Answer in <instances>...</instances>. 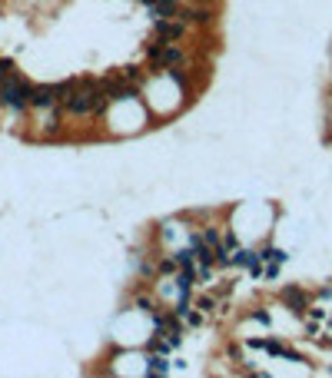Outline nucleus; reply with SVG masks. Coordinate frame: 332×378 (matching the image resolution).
<instances>
[{
	"label": "nucleus",
	"instance_id": "f257e3e1",
	"mask_svg": "<svg viewBox=\"0 0 332 378\" xmlns=\"http://www.w3.org/2000/svg\"><path fill=\"white\" fill-rule=\"evenodd\" d=\"M30 93H33V83L27 77H20V73H14L0 87V106L10 113H27L30 110Z\"/></svg>",
	"mask_w": 332,
	"mask_h": 378
},
{
	"label": "nucleus",
	"instance_id": "f03ea898",
	"mask_svg": "<svg viewBox=\"0 0 332 378\" xmlns=\"http://www.w3.org/2000/svg\"><path fill=\"white\" fill-rule=\"evenodd\" d=\"M146 56H150L153 70H173V67H183V60H186V53L173 40H159V37L153 43H146Z\"/></svg>",
	"mask_w": 332,
	"mask_h": 378
},
{
	"label": "nucleus",
	"instance_id": "7ed1b4c3",
	"mask_svg": "<svg viewBox=\"0 0 332 378\" xmlns=\"http://www.w3.org/2000/svg\"><path fill=\"white\" fill-rule=\"evenodd\" d=\"M100 87H103V93L110 96L113 103H120V100H136V96H140V87H136V83H130V80H123L120 73H117V77H103Z\"/></svg>",
	"mask_w": 332,
	"mask_h": 378
},
{
	"label": "nucleus",
	"instance_id": "20e7f679",
	"mask_svg": "<svg viewBox=\"0 0 332 378\" xmlns=\"http://www.w3.org/2000/svg\"><path fill=\"white\" fill-rule=\"evenodd\" d=\"M53 106H60V100H57V90L53 83H33V93H30V110H53Z\"/></svg>",
	"mask_w": 332,
	"mask_h": 378
},
{
	"label": "nucleus",
	"instance_id": "39448f33",
	"mask_svg": "<svg viewBox=\"0 0 332 378\" xmlns=\"http://www.w3.org/2000/svg\"><path fill=\"white\" fill-rule=\"evenodd\" d=\"M153 30L159 40H183L186 37V20H153Z\"/></svg>",
	"mask_w": 332,
	"mask_h": 378
},
{
	"label": "nucleus",
	"instance_id": "423d86ee",
	"mask_svg": "<svg viewBox=\"0 0 332 378\" xmlns=\"http://www.w3.org/2000/svg\"><path fill=\"white\" fill-rule=\"evenodd\" d=\"M283 302H286V305H289V308H293L296 315H302V312H306V308H309V299H306V292H302V289H296V285H286V289H283Z\"/></svg>",
	"mask_w": 332,
	"mask_h": 378
},
{
	"label": "nucleus",
	"instance_id": "0eeeda50",
	"mask_svg": "<svg viewBox=\"0 0 332 378\" xmlns=\"http://www.w3.org/2000/svg\"><path fill=\"white\" fill-rule=\"evenodd\" d=\"M183 20H186V24H199V27H213L216 24V10L190 7V10H183Z\"/></svg>",
	"mask_w": 332,
	"mask_h": 378
},
{
	"label": "nucleus",
	"instance_id": "6e6552de",
	"mask_svg": "<svg viewBox=\"0 0 332 378\" xmlns=\"http://www.w3.org/2000/svg\"><path fill=\"white\" fill-rule=\"evenodd\" d=\"M176 10H180L176 0H156V4L150 7V17L153 20H170V17H176Z\"/></svg>",
	"mask_w": 332,
	"mask_h": 378
},
{
	"label": "nucleus",
	"instance_id": "1a4fd4ad",
	"mask_svg": "<svg viewBox=\"0 0 332 378\" xmlns=\"http://www.w3.org/2000/svg\"><path fill=\"white\" fill-rule=\"evenodd\" d=\"M233 262H236V266H246V269H256V266H259V252L239 249V252H236V259H233Z\"/></svg>",
	"mask_w": 332,
	"mask_h": 378
},
{
	"label": "nucleus",
	"instance_id": "9d476101",
	"mask_svg": "<svg viewBox=\"0 0 332 378\" xmlns=\"http://www.w3.org/2000/svg\"><path fill=\"white\" fill-rule=\"evenodd\" d=\"M146 371H150V375H166V371H170V365H166L163 352H159V355H150V362H146Z\"/></svg>",
	"mask_w": 332,
	"mask_h": 378
},
{
	"label": "nucleus",
	"instance_id": "9b49d317",
	"mask_svg": "<svg viewBox=\"0 0 332 378\" xmlns=\"http://www.w3.org/2000/svg\"><path fill=\"white\" fill-rule=\"evenodd\" d=\"M262 259H266V262H276V266H283L289 256H286L283 249H272V245H269V249H262V252H259V262H262Z\"/></svg>",
	"mask_w": 332,
	"mask_h": 378
},
{
	"label": "nucleus",
	"instance_id": "f8f14e48",
	"mask_svg": "<svg viewBox=\"0 0 332 378\" xmlns=\"http://www.w3.org/2000/svg\"><path fill=\"white\" fill-rule=\"evenodd\" d=\"M14 73H17V63L7 60V56H0V87H4V83H7Z\"/></svg>",
	"mask_w": 332,
	"mask_h": 378
},
{
	"label": "nucleus",
	"instance_id": "ddd939ff",
	"mask_svg": "<svg viewBox=\"0 0 332 378\" xmlns=\"http://www.w3.org/2000/svg\"><path fill=\"white\" fill-rule=\"evenodd\" d=\"M120 77H123V80H130V83H136V87H140V80H143V70H140V67H133V63H130V67H123V70H120Z\"/></svg>",
	"mask_w": 332,
	"mask_h": 378
},
{
	"label": "nucleus",
	"instance_id": "4468645a",
	"mask_svg": "<svg viewBox=\"0 0 332 378\" xmlns=\"http://www.w3.org/2000/svg\"><path fill=\"white\" fill-rule=\"evenodd\" d=\"M203 242H206V245H213V249L219 245V236H216V229H206V232H203Z\"/></svg>",
	"mask_w": 332,
	"mask_h": 378
},
{
	"label": "nucleus",
	"instance_id": "2eb2a0df",
	"mask_svg": "<svg viewBox=\"0 0 332 378\" xmlns=\"http://www.w3.org/2000/svg\"><path fill=\"white\" fill-rule=\"evenodd\" d=\"M213 305H216V302L209 299V295H203V299L196 302V308H199V312H213Z\"/></svg>",
	"mask_w": 332,
	"mask_h": 378
},
{
	"label": "nucleus",
	"instance_id": "dca6fc26",
	"mask_svg": "<svg viewBox=\"0 0 332 378\" xmlns=\"http://www.w3.org/2000/svg\"><path fill=\"white\" fill-rule=\"evenodd\" d=\"M136 305H140L143 312H156V305H153V299H146V295H140V299H136Z\"/></svg>",
	"mask_w": 332,
	"mask_h": 378
},
{
	"label": "nucleus",
	"instance_id": "f3484780",
	"mask_svg": "<svg viewBox=\"0 0 332 378\" xmlns=\"http://www.w3.org/2000/svg\"><path fill=\"white\" fill-rule=\"evenodd\" d=\"M173 269H176V256H173V259H163V262H159V272H173Z\"/></svg>",
	"mask_w": 332,
	"mask_h": 378
},
{
	"label": "nucleus",
	"instance_id": "a211bd4d",
	"mask_svg": "<svg viewBox=\"0 0 332 378\" xmlns=\"http://www.w3.org/2000/svg\"><path fill=\"white\" fill-rule=\"evenodd\" d=\"M253 319H256V322H262V325H269V312H262V308H256Z\"/></svg>",
	"mask_w": 332,
	"mask_h": 378
},
{
	"label": "nucleus",
	"instance_id": "6ab92c4d",
	"mask_svg": "<svg viewBox=\"0 0 332 378\" xmlns=\"http://www.w3.org/2000/svg\"><path fill=\"white\" fill-rule=\"evenodd\" d=\"M223 245H226V249H230V252H233V249H236V245H239V242H236V236H233V232H226V242H223Z\"/></svg>",
	"mask_w": 332,
	"mask_h": 378
},
{
	"label": "nucleus",
	"instance_id": "aec40b11",
	"mask_svg": "<svg viewBox=\"0 0 332 378\" xmlns=\"http://www.w3.org/2000/svg\"><path fill=\"white\" fill-rule=\"evenodd\" d=\"M266 276H269V279H276V276H279V266H276V262H269V269H266Z\"/></svg>",
	"mask_w": 332,
	"mask_h": 378
},
{
	"label": "nucleus",
	"instance_id": "412c9836",
	"mask_svg": "<svg viewBox=\"0 0 332 378\" xmlns=\"http://www.w3.org/2000/svg\"><path fill=\"white\" fill-rule=\"evenodd\" d=\"M230 358H236V362H239V358H243V352H239V345H230Z\"/></svg>",
	"mask_w": 332,
	"mask_h": 378
},
{
	"label": "nucleus",
	"instance_id": "4be33fe9",
	"mask_svg": "<svg viewBox=\"0 0 332 378\" xmlns=\"http://www.w3.org/2000/svg\"><path fill=\"white\" fill-rule=\"evenodd\" d=\"M143 4H146V7H153V4H156V0H143Z\"/></svg>",
	"mask_w": 332,
	"mask_h": 378
}]
</instances>
